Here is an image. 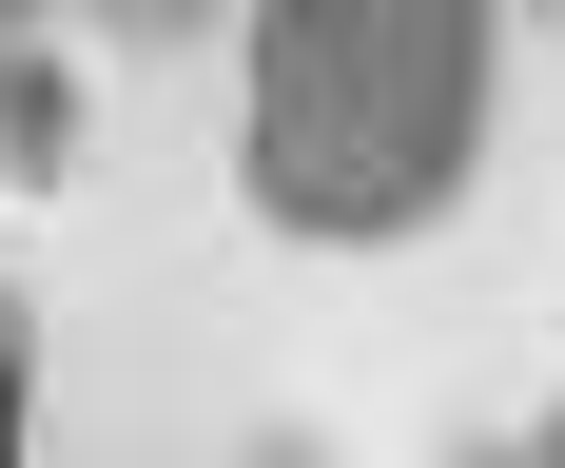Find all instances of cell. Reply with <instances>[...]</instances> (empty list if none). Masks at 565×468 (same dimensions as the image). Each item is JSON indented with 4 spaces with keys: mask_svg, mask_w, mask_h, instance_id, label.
<instances>
[{
    "mask_svg": "<svg viewBox=\"0 0 565 468\" xmlns=\"http://www.w3.org/2000/svg\"><path fill=\"white\" fill-rule=\"evenodd\" d=\"M488 20L468 0H274L254 20V195L312 234H391L468 176Z\"/></svg>",
    "mask_w": 565,
    "mask_h": 468,
    "instance_id": "cell-1",
    "label": "cell"
},
{
    "mask_svg": "<svg viewBox=\"0 0 565 468\" xmlns=\"http://www.w3.org/2000/svg\"><path fill=\"white\" fill-rule=\"evenodd\" d=\"M0 468H20V312H0Z\"/></svg>",
    "mask_w": 565,
    "mask_h": 468,
    "instance_id": "cell-2",
    "label": "cell"
},
{
    "mask_svg": "<svg viewBox=\"0 0 565 468\" xmlns=\"http://www.w3.org/2000/svg\"><path fill=\"white\" fill-rule=\"evenodd\" d=\"M508 468H546V449H508Z\"/></svg>",
    "mask_w": 565,
    "mask_h": 468,
    "instance_id": "cell-3",
    "label": "cell"
},
{
    "mask_svg": "<svg viewBox=\"0 0 565 468\" xmlns=\"http://www.w3.org/2000/svg\"><path fill=\"white\" fill-rule=\"evenodd\" d=\"M546 468H565V429H546Z\"/></svg>",
    "mask_w": 565,
    "mask_h": 468,
    "instance_id": "cell-4",
    "label": "cell"
},
{
    "mask_svg": "<svg viewBox=\"0 0 565 468\" xmlns=\"http://www.w3.org/2000/svg\"><path fill=\"white\" fill-rule=\"evenodd\" d=\"M0 98H20V78H0Z\"/></svg>",
    "mask_w": 565,
    "mask_h": 468,
    "instance_id": "cell-5",
    "label": "cell"
}]
</instances>
